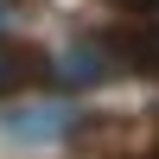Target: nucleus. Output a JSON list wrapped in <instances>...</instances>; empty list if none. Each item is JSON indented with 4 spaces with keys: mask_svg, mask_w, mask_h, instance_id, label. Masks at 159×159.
Wrapping results in <instances>:
<instances>
[{
    "mask_svg": "<svg viewBox=\"0 0 159 159\" xmlns=\"http://www.w3.org/2000/svg\"><path fill=\"white\" fill-rule=\"evenodd\" d=\"M38 76V51H13V45H0V96L7 89H19V83H32Z\"/></svg>",
    "mask_w": 159,
    "mask_h": 159,
    "instance_id": "obj_2",
    "label": "nucleus"
},
{
    "mask_svg": "<svg viewBox=\"0 0 159 159\" xmlns=\"http://www.w3.org/2000/svg\"><path fill=\"white\" fill-rule=\"evenodd\" d=\"M57 115H51V108H32V115H13V121H7V134L13 140H51V134H57Z\"/></svg>",
    "mask_w": 159,
    "mask_h": 159,
    "instance_id": "obj_3",
    "label": "nucleus"
},
{
    "mask_svg": "<svg viewBox=\"0 0 159 159\" xmlns=\"http://www.w3.org/2000/svg\"><path fill=\"white\" fill-rule=\"evenodd\" d=\"M127 7H134V13H159V0H127Z\"/></svg>",
    "mask_w": 159,
    "mask_h": 159,
    "instance_id": "obj_4",
    "label": "nucleus"
},
{
    "mask_svg": "<svg viewBox=\"0 0 159 159\" xmlns=\"http://www.w3.org/2000/svg\"><path fill=\"white\" fill-rule=\"evenodd\" d=\"M108 51L127 70H159V25H127V32H115Z\"/></svg>",
    "mask_w": 159,
    "mask_h": 159,
    "instance_id": "obj_1",
    "label": "nucleus"
}]
</instances>
